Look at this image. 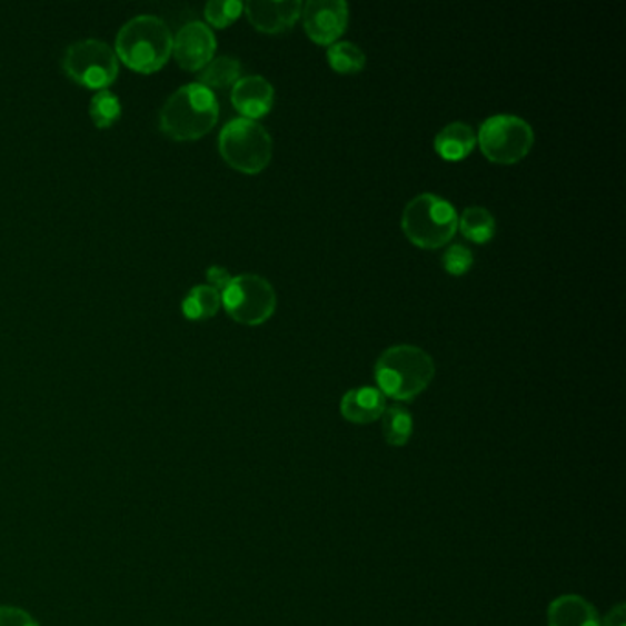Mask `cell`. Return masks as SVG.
<instances>
[{
  "instance_id": "11",
  "label": "cell",
  "mask_w": 626,
  "mask_h": 626,
  "mask_svg": "<svg viewBox=\"0 0 626 626\" xmlns=\"http://www.w3.org/2000/svg\"><path fill=\"white\" fill-rule=\"evenodd\" d=\"M300 0H250L242 4L248 21L264 33H281L295 27L301 17Z\"/></svg>"
},
{
  "instance_id": "18",
  "label": "cell",
  "mask_w": 626,
  "mask_h": 626,
  "mask_svg": "<svg viewBox=\"0 0 626 626\" xmlns=\"http://www.w3.org/2000/svg\"><path fill=\"white\" fill-rule=\"evenodd\" d=\"M221 292L210 285H197L182 301V312L190 320H206L221 309Z\"/></svg>"
},
{
  "instance_id": "2",
  "label": "cell",
  "mask_w": 626,
  "mask_h": 626,
  "mask_svg": "<svg viewBox=\"0 0 626 626\" xmlns=\"http://www.w3.org/2000/svg\"><path fill=\"white\" fill-rule=\"evenodd\" d=\"M436 375L434 358L425 349L399 344L380 355L375 364V380L379 390L395 400L416 399L430 386Z\"/></svg>"
},
{
  "instance_id": "17",
  "label": "cell",
  "mask_w": 626,
  "mask_h": 626,
  "mask_svg": "<svg viewBox=\"0 0 626 626\" xmlns=\"http://www.w3.org/2000/svg\"><path fill=\"white\" fill-rule=\"evenodd\" d=\"M458 228L474 242H487L495 237L496 219L484 206H469L459 216Z\"/></svg>"
},
{
  "instance_id": "10",
  "label": "cell",
  "mask_w": 626,
  "mask_h": 626,
  "mask_svg": "<svg viewBox=\"0 0 626 626\" xmlns=\"http://www.w3.org/2000/svg\"><path fill=\"white\" fill-rule=\"evenodd\" d=\"M217 39L205 22H188L173 39V56L179 67L190 72L205 69L216 53Z\"/></svg>"
},
{
  "instance_id": "8",
  "label": "cell",
  "mask_w": 626,
  "mask_h": 626,
  "mask_svg": "<svg viewBox=\"0 0 626 626\" xmlns=\"http://www.w3.org/2000/svg\"><path fill=\"white\" fill-rule=\"evenodd\" d=\"M478 140L490 162L516 163L531 151L535 132L524 118L495 115L479 127Z\"/></svg>"
},
{
  "instance_id": "24",
  "label": "cell",
  "mask_w": 626,
  "mask_h": 626,
  "mask_svg": "<svg viewBox=\"0 0 626 626\" xmlns=\"http://www.w3.org/2000/svg\"><path fill=\"white\" fill-rule=\"evenodd\" d=\"M0 626H39L28 612L13 606H0Z\"/></svg>"
},
{
  "instance_id": "7",
  "label": "cell",
  "mask_w": 626,
  "mask_h": 626,
  "mask_svg": "<svg viewBox=\"0 0 626 626\" xmlns=\"http://www.w3.org/2000/svg\"><path fill=\"white\" fill-rule=\"evenodd\" d=\"M63 69L85 89L107 90L118 78L117 52L107 42L85 39L67 48Z\"/></svg>"
},
{
  "instance_id": "12",
  "label": "cell",
  "mask_w": 626,
  "mask_h": 626,
  "mask_svg": "<svg viewBox=\"0 0 626 626\" xmlns=\"http://www.w3.org/2000/svg\"><path fill=\"white\" fill-rule=\"evenodd\" d=\"M232 103L242 118H261L275 106V87L264 76H245L233 85Z\"/></svg>"
},
{
  "instance_id": "15",
  "label": "cell",
  "mask_w": 626,
  "mask_h": 626,
  "mask_svg": "<svg viewBox=\"0 0 626 626\" xmlns=\"http://www.w3.org/2000/svg\"><path fill=\"white\" fill-rule=\"evenodd\" d=\"M476 142H478V135L474 132L469 123L453 121L437 132L434 146H436L437 153L441 155L445 160H461L473 153Z\"/></svg>"
},
{
  "instance_id": "13",
  "label": "cell",
  "mask_w": 626,
  "mask_h": 626,
  "mask_svg": "<svg viewBox=\"0 0 626 626\" xmlns=\"http://www.w3.org/2000/svg\"><path fill=\"white\" fill-rule=\"evenodd\" d=\"M386 410V397L379 388L364 386L344 395L340 411L348 421L368 425L382 417Z\"/></svg>"
},
{
  "instance_id": "14",
  "label": "cell",
  "mask_w": 626,
  "mask_h": 626,
  "mask_svg": "<svg viewBox=\"0 0 626 626\" xmlns=\"http://www.w3.org/2000/svg\"><path fill=\"white\" fill-rule=\"evenodd\" d=\"M549 626H600L594 606L579 595H563L553 600L548 610Z\"/></svg>"
},
{
  "instance_id": "16",
  "label": "cell",
  "mask_w": 626,
  "mask_h": 626,
  "mask_svg": "<svg viewBox=\"0 0 626 626\" xmlns=\"http://www.w3.org/2000/svg\"><path fill=\"white\" fill-rule=\"evenodd\" d=\"M241 78V63L230 56L211 59L205 69L197 76V83L206 89H227L230 85H236L237 79Z\"/></svg>"
},
{
  "instance_id": "3",
  "label": "cell",
  "mask_w": 626,
  "mask_h": 626,
  "mask_svg": "<svg viewBox=\"0 0 626 626\" xmlns=\"http://www.w3.org/2000/svg\"><path fill=\"white\" fill-rule=\"evenodd\" d=\"M173 52L169 27L155 16H138L121 27L117 36V58L140 74H153L168 63Z\"/></svg>"
},
{
  "instance_id": "25",
  "label": "cell",
  "mask_w": 626,
  "mask_h": 626,
  "mask_svg": "<svg viewBox=\"0 0 626 626\" xmlns=\"http://www.w3.org/2000/svg\"><path fill=\"white\" fill-rule=\"evenodd\" d=\"M206 278L210 281V287H213V289L222 292V290L227 289L228 284L232 281L233 276L230 275L227 269H222V267L213 265V267L206 270Z\"/></svg>"
},
{
  "instance_id": "19",
  "label": "cell",
  "mask_w": 626,
  "mask_h": 626,
  "mask_svg": "<svg viewBox=\"0 0 626 626\" xmlns=\"http://www.w3.org/2000/svg\"><path fill=\"white\" fill-rule=\"evenodd\" d=\"M382 431L385 439L391 447H405L414 434V419L410 411L403 406H390L382 414Z\"/></svg>"
},
{
  "instance_id": "6",
  "label": "cell",
  "mask_w": 626,
  "mask_h": 626,
  "mask_svg": "<svg viewBox=\"0 0 626 626\" xmlns=\"http://www.w3.org/2000/svg\"><path fill=\"white\" fill-rule=\"evenodd\" d=\"M222 306L237 324L261 326L275 315L278 296L269 279L239 275L221 292Z\"/></svg>"
},
{
  "instance_id": "22",
  "label": "cell",
  "mask_w": 626,
  "mask_h": 626,
  "mask_svg": "<svg viewBox=\"0 0 626 626\" xmlns=\"http://www.w3.org/2000/svg\"><path fill=\"white\" fill-rule=\"evenodd\" d=\"M241 13L242 2H237V0H211L205 6L206 21L216 28L230 27Z\"/></svg>"
},
{
  "instance_id": "9",
  "label": "cell",
  "mask_w": 626,
  "mask_h": 626,
  "mask_svg": "<svg viewBox=\"0 0 626 626\" xmlns=\"http://www.w3.org/2000/svg\"><path fill=\"white\" fill-rule=\"evenodd\" d=\"M307 36L318 44H332L348 27L349 6L344 0H309L301 8Z\"/></svg>"
},
{
  "instance_id": "1",
  "label": "cell",
  "mask_w": 626,
  "mask_h": 626,
  "mask_svg": "<svg viewBox=\"0 0 626 626\" xmlns=\"http://www.w3.org/2000/svg\"><path fill=\"white\" fill-rule=\"evenodd\" d=\"M219 120V101L213 90L202 85L190 83L180 87L163 103L158 129L163 137L179 142L197 140L216 127Z\"/></svg>"
},
{
  "instance_id": "4",
  "label": "cell",
  "mask_w": 626,
  "mask_h": 626,
  "mask_svg": "<svg viewBox=\"0 0 626 626\" xmlns=\"http://www.w3.org/2000/svg\"><path fill=\"white\" fill-rule=\"evenodd\" d=\"M458 219L453 202L436 193H421L406 205L403 230L414 245L431 250L445 247L453 239Z\"/></svg>"
},
{
  "instance_id": "26",
  "label": "cell",
  "mask_w": 626,
  "mask_h": 626,
  "mask_svg": "<svg viewBox=\"0 0 626 626\" xmlns=\"http://www.w3.org/2000/svg\"><path fill=\"white\" fill-rule=\"evenodd\" d=\"M600 626H626L625 605H617L606 614L605 622Z\"/></svg>"
},
{
  "instance_id": "23",
  "label": "cell",
  "mask_w": 626,
  "mask_h": 626,
  "mask_svg": "<svg viewBox=\"0 0 626 626\" xmlns=\"http://www.w3.org/2000/svg\"><path fill=\"white\" fill-rule=\"evenodd\" d=\"M474 265V254L469 247L465 245H450L443 252V267L447 272L454 276H461L469 272Z\"/></svg>"
},
{
  "instance_id": "21",
  "label": "cell",
  "mask_w": 626,
  "mask_h": 626,
  "mask_svg": "<svg viewBox=\"0 0 626 626\" xmlns=\"http://www.w3.org/2000/svg\"><path fill=\"white\" fill-rule=\"evenodd\" d=\"M89 112L96 127L107 129V127L115 126L121 118L120 98L109 89L100 90L90 101Z\"/></svg>"
},
{
  "instance_id": "20",
  "label": "cell",
  "mask_w": 626,
  "mask_h": 626,
  "mask_svg": "<svg viewBox=\"0 0 626 626\" xmlns=\"http://www.w3.org/2000/svg\"><path fill=\"white\" fill-rule=\"evenodd\" d=\"M327 61L340 74H357L366 67V53L355 42H332L327 50Z\"/></svg>"
},
{
  "instance_id": "5",
  "label": "cell",
  "mask_w": 626,
  "mask_h": 626,
  "mask_svg": "<svg viewBox=\"0 0 626 626\" xmlns=\"http://www.w3.org/2000/svg\"><path fill=\"white\" fill-rule=\"evenodd\" d=\"M219 153L237 171L256 175L269 166L275 143L269 131L259 121L236 118L222 127Z\"/></svg>"
}]
</instances>
